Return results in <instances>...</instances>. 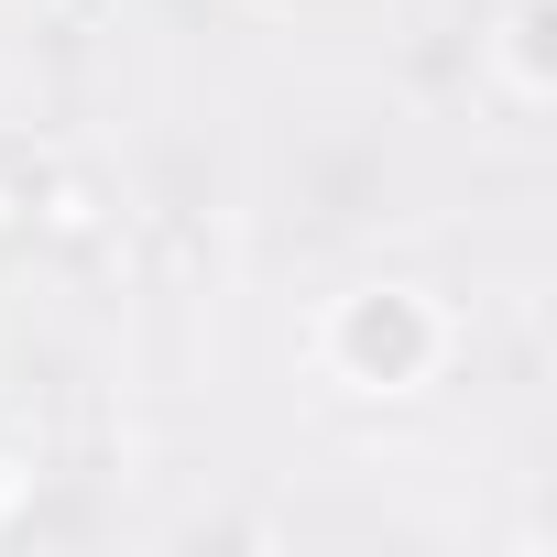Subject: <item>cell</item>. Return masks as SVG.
Wrapping results in <instances>:
<instances>
[{"instance_id": "1", "label": "cell", "mask_w": 557, "mask_h": 557, "mask_svg": "<svg viewBox=\"0 0 557 557\" xmlns=\"http://www.w3.org/2000/svg\"><path fill=\"white\" fill-rule=\"evenodd\" d=\"M437 350H448V329H437V307L405 296V285H372V296H350V307L329 318V361H339L350 394H405V383L437 372Z\"/></svg>"}, {"instance_id": "2", "label": "cell", "mask_w": 557, "mask_h": 557, "mask_svg": "<svg viewBox=\"0 0 557 557\" xmlns=\"http://www.w3.org/2000/svg\"><path fill=\"white\" fill-rule=\"evenodd\" d=\"M110 240V186L88 164H34V251H99Z\"/></svg>"}, {"instance_id": "3", "label": "cell", "mask_w": 557, "mask_h": 557, "mask_svg": "<svg viewBox=\"0 0 557 557\" xmlns=\"http://www.w3.org/2000/svg\"><path fill=\"white\" fill-rule=\"evenodd\" d=\"M546 34H557V0H513L503 12V88H513V110H546Z\"/></svg>"}, {"instance_id": "4", "label": "cell", "mask_w": 557, "mask_h": 557, "mask_svg": "<svg viewBox=\"0 0 557 557\" xmlns=\"http://www.w3.org/2000/svg\"><path fill=\"white\" fill-rule=\"evenodd\" d=\"M34 164H45V153L0 143V262H12V251H34Z\"/></svg>"}, {"instance_id": "5", "label": "cell", "mask_w": 557, "mask_h": 557, "mask_svg": "<svg viewBox=\"0 0 557 557\" xmlns=\"http://www.w3.org/2000/svg\"><path fill=\"white\" fill-rule=\"evenodd\" d=\"M34 481H45V459H34V448H0V535H12V513L34 524Z\"/></svg>"}]
</instances>
